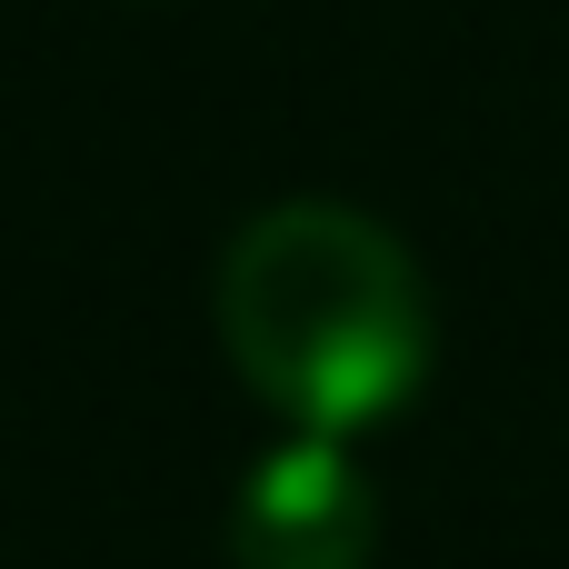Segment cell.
<instances>
[{"label": "cell", "mask_w": 569, "mask_h": 569, "mask_svg": "<svg viewBox=\"0 0 569 569\" xmlns=\"http://www.w3.org/2000/svg\"><path fill=\"white\" fill-rule=\"evenodd\" d=\"M210 310L230 370L310 440H360L430 380V280L370 210L340 200H280L240 220Z\"/></svg>", "instance_id": "cell-1"}, {"label": "cell", "mask_w": 569, "mask_h": 569, "mask_svg": "<svg viewBox=\"0 0 569 569\" xmlns=\"http://www.w3.org/2000/svg\"><path fill=\"white\" fill-rule=\"evenodd\" d=\"M370 550H380V490L350 460V440L290 430L230 490V569H370Z\"/></svg>", "instance_id": "cell-2"}]
</instances>
